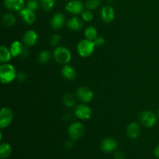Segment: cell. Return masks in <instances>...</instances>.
I'll return each mask as SVG.
<instances>
[{
	"label": "cell",
	"instance_id": "obj_1",
	"mask_svg": "<svg viewBox=\"0 0 159 159\" xmlns=\"http://www.w3.org/2000/svg\"><path fill=\"white\" fill-rule=\"evenodd\" d=\"M17 73L16 68L9 63L2 64L0 66V80L2 83H11L14 79H16Z\"/></svg>",
	"mask_w": 159,
	"mask_h": 159
},
{
	"label": "cell",
	"instance_id": "obj_2",
	"mask_svg": "<svg viewBox=\"0 0 159 159\" xmlns=\"http://www.w3.org/2000/svg\"><path fill=\"white\" fill-rule=\"evenodd\" d=\"M95 48H96V45L93 40L84 39L78 43L77 52L81 57H88L93 54Z\"/></svg>",
	"mask_w": 159,
	"mask_h": 159
},
{
	"label": "cell",
	"instance_id": "obj_3",
	"mask_svg": "<svg viewBox=\"0 0 159 159\" xmlns=\"http://www.w3.org/2000/svg\"><path fill=\"white\" fill-rule=\"evenodd\" d=\"M54 58L57 63L61 65H67L71 59V53L67 48L63 46L57 47L53 52Z\"/></svg>",
	"mask_w": 159,
	"mask_h": 159
},
{
	"label": "cell",
	"instance_id": "obj_4",
	"mask_svg": "<svg viewBox=\"0 0 159 159\" xmlns=\"http://www.w3.org/2000/svg\"><path fill=\"white\" fill-rule=\"evenodd\" d=\"M68 133L70 138L73 141L79 140L83 136L85 133V127L80 122H75L70 124L68 129Z\"/></svg>",
	"mask_w": 159,
	"mask_h": 159
},
{
	"label": "cell",
	"instance_id": "obj_5",
	"mask_svg": "<svg viewBox=\"0 0 159 159\" xmlns=\"http://www.w3.org/2000/svg\"><path fill=\"white\" fill-rule=\"evenodd\" d=\"M139 119L141 124L145 127L148 128L154 127L157 122L156 115L150 110H144L141 112L139 116Z\"/></svg>",
	"mask_w": 159,
	"mask_h": 159
},
{
	"label": "cell",
	"instance_id": "obj_6",
	"mask_svg": "<svg viewBox=\"0 0 159 159\" xmlns=\"http://www.w3.org/2000/svg\"><path fill=\"white\" fill-rule=\"evenodd\" d=\"M13 120V113L9 107H2L0 110V127L2 129L9 127Z\"/></svg>",
	"mask_w": 159,
	"mask_h": 159
},
{
	"label": "cell",
	"instance_id": "obj_7",
	"mask_svg": "<svg viewBox=\"0 0 159 159\" xmlns=\"http://www.w3.org/2000/svg\"><path fill=\"white\" fill-rule=\"evenodd\" d=\"M65 10L72 15H79L84 11V4L80 0H70L65 6Z\"/></svg>",
	"mask_w": 159,
	"mask_h": 159
},
{
	"label": "cell",
	"instance_id": "obj_8",
	"mask_svg": "<svg viewBox=\"0 0 159 159\" xmlns=\"http://www.w3.org/2000/svg\"><path fill=\"white\" fill-rule=\"evenodd\" d=\"M76 96L80 99L82 102L85 103L90 102L93 99L94 97V93L93 90L90 89L88 87H79L76 90Z\"/></svg>",
	"mask_w": 159,
	"mask_h": 159
},
{
	"label": "cell",
	"instance_id": "obj_9",
	"mask_svg": "<svg viewBox=\"0 0 159 159\" xmlns=\"http://www.w3.org/2000/svg\"><path fill=\"white\" fill-rule=\"evenodd\" d=\"M91 108L85 104L78 105L75 109V115L77 118L81 120H89L92 116Z\"/></svg>",
	"mask_w": 159,
	"mask_h": 159
},
{
	"label": "cell",
	"instance_id": "obj_10",
	"mask_svg": "<svg viewBox=\"0 0 159 159\" xmlns=\"http://www.w3.org/2000/svg\"><path fill=\"white\" fill-rule=\"evenodd\" d=\"M100 17L104 23H111L115 18L114 9L110 5L102 6L100 10Z\"/></svg>",
	"mask_w": 159,
	"mask_h": 159
},
{
	"label": "cell",
	"instance_id": "obj_11",
	"mask_svg": "<svg viewBox=\"0 0 159 159\" xmlns=\"http://www.w3.org/2000/svg\"><path fill=\"white\" fill-rule=\"evenodd\" d=\"M19 14L23 19V22L27 24L31 25L36 21V13L35 11L32 10L28 7H23L21 10L19 11Z\"/></svg>",
	"mask_w": 159,
	"mask_h": 159
},
{
	"label": "cell",
	"instance_id": "obj_12",
	"mask_svg": "<svg viewBox=\"0 0 159 159\" xmlns=\"http://www.w3.org/2000/svg\"><path fill=\"white\" fill-rule=\"evenodd\" d=\"M118 144L115 139L112 138H104L100 144L101 149L106 153H111L117 148Z\"/></svg>",
	"mask_w": 159,
	"mask_h": 159
},
{
	"label": "cell",
	"instance_id": "obj_13",
	"mask_svg": "<svg viewBox=\"0 0 159 159\" xmlns=\"http://www.w3.org/2000/svg\"><path fill=\"white\" fill-rule=\"evenodd\" d=\"M38 40V35L36 31L30 30L25 32L23 37V42L26 46L32 47L36 44Z\"/></svg>",
	"mask_w": 159,
	"mask_h": 159
},
{
	"label": "cell",
	"instance_id": "obj_14",
	"mask_svg": "<svg viewBox=\"0 0 159 159\" xmlns=\"http://www.w3.org/2000/svg\"><path fill=\"white\" fill-rule=\"evenodd\" d=\"M65 24V15L61 12H57L52 16L51 20V26L53 29L58 30L61 29Z\"/></svg>",
	"mask_w": 159,
	"mask_h": 159
},
{
	"label": "cell",
	"instance_id": "obj_15",
	"mask_svg": "<svg viewBox=\"0 0 159 159\" xmlns=\"http://www.w3.org/2000/svg\"><path fill=\"white\" fill-rule=\"evenodd\" d=\"M3 2L6 9L19 12L24 7L25 0H4Z\"/></svg>",
	"mask_w": 159,
	"mask_h": 159
},
{
	"label": "cell",
	"instance_id": "obj_16",
	"mask_svg": "<svg viewBox=\"0 0 159 159\" xmlns=\"http://www.w3.org/2000/svg\"><path fill=\"white\" fill-rule=\"evenodd\" d=\"M141 134V128L139 124L137 123H130L127 127V134L130 139H136L140 136Z\"/></svg>",
	"mask_w": 159,
	"mask_h": 159
},
{
	"label": "cell",
	"instance_id": "obj_17",
	"mask_svg": "<svg viewBox=\"0 0 159 159\" xmlns=\"http://www.w3.org/2000/svg\"><path fill=\"white\" fill-rule=\"evenodd\" d=\"M68 29L71 31H79L83 26V22L80 18L77 16L71 17V19L68 20V21L66 23Z\"/></svg>",
	"mask_w": 159,
	"mask_h": 159
},
{
	"label": "cell",
	"instance_id": "obj_18",
	"mask_svg": "<svg viewBox=\"0 0 159 159\" xmlns=\"http://www.w3.org/2000/svg\"><path fill=\"white\" fill-rule=\"evenodd\" d=\"M24 46H23V43L21 42L18 41V40H15V41L12 42L10 44L9 47V50L11 51V54H12V57H16L19 56H21L23 52V50H24Z\"/></svg>",
	"mask_w": 159,
	"mask_h": 159
},
{
	"label": "cell",
	"instance_id": "obj_19",
	"mask_svg": "<svg viewBox=\"0 0 159 159\" xmlns=\"http://www.w3.org/2000/svg\"><path fill=\"white\" fill-rule=\"evenodd\" d=\"M61 72L62 76L68 80H74L76 78V75H77L75 69L71 65H68V64L65 65Z\"/></svg>",
	"mask_w": 159,
	"mask_h": 159
},
{
	"label": "cell",
	"instance_id": "obj_20",
	"mask_svg": "<svg viewBox=\"0 0 159 159\" xmlns=\"http://www.w3.org/2000/svg\"><path fill=\"white\" fill-rule=\"evenodd\" d=\"M12 55L9 48H6L4 45L0 47V62L2 64L9 63V61L12 58Z\"/></svg>",
	"mask_w": 159,
	"mask_h": 159
},
{
	"label": "cell",
	"instance_id": "obj_21",
	"mask_svg": "<svg viewBox=\"0 0 159 159\" xmlns=\"http://www.w3.org/2000/svg\"><path fill=\"white\" fill-rule=\"evenodd\" d=\"M12 154V147L8 143H1L0 144V158L7 159Z\"/></svg>",
	"mask_w": 159,
	"mask_h": 159
},
{
	"label": "cell",
	"instance_id": "obj_22",
	"mask_svg": "<svg viewBox=\"0 0 159 159\" xmlns=\"http://www.w3.org/2000/svg\"><path fill=\"white\" fill-rule=\"evenodd\" d=\"M16 22V19L15 16L12 13L7 12L2 16V23L5 26L10 27V26H14Z\"/></svg>",
	"mask_w": 159,
	"mask_h": 159
},
{
	"label": "cell",
	"instance_id": "obj_23",
	"mask_svg": "<svg viewBox=\"0 0 159 159\" xmlns=\"http://www.w3.org/2000/svg\"><path fill=\"white\" fill-rule=\"evenodd\" d=\"M84 36H85V39H88V40H93V41L98 36L97 30H96V27L93 26H88L85 30V31H84Z\"/></svg>",
	"mask_w": 159,
	"mask_h": 159
},
{
	"label": "cell",
	"instance_id": "obj_24",
	"mask_svg": "<svg viewBox=\"0 0 159 159\" xmlns=\"http://www.w3.org/2000/svg\"><path fill=\"white\" fill-rule=\"evenodd\" d=\"M63 102L66 107H73L75 103V96L72 93H66L63 97Z\"/></svg>",
	"mask_w": 159,
	"mask_h": 159
},
{
	"label": "cell",
	"instance_id": "obj_25",
	"mask_svg": "<svg viewBox=\"0 0 159 159\" xmlns=\"http://www.w3.org/2000/svg\"><path fill=\"white\" fill-rule=\"evenodd\" d=\"M40 4L43 10L49 12L54 9L55 0H40Z\"/></svg>",
	"mask_w": 159,
	"mask_h": 159
},
{
	"label": "cell",
	"instance_id": "obj_26",
	"mask_svg": "<svg viewBox=\"0 0 159 159\" xmlns=\"http://www.w3.org/2000/svg\"><path fill=\"white\" fill-rule=\"evenodd\" d=\"M100 5V0H86L85 3V6L87 9L94 10L96 9Z\"/></svg>",
	"mask_w": 159,
	"mask_h": 159
},
{
	"label": "cell",
	"instance_id": "obj_27",
	"mask_svg": "<svg viewBox=\"0 0 159 159\" xmlns=\"http://www.w3.org/2000/svg\"><path fill=\"white\" fill-rule=\"evenodd\" d=\"M51 58V54L48 51H42L39 54L38 61L40 64H45Z\"/></svg>",
	"mask_w": 159,
	"mask_h": 159
},
{
	"label": "cell",
	"instance_id": "obj_28",
	"mask_svg": "<svg viewBox=\"0 0 159 159\" xmlns=\"http://www.w3.org/2000/svg\"><path fill=\"white\" fill-rule=\"evenodd\" d=\"M81 15H82V20L85 22H91L94 18V15H93V12L89 9L84 10Z\"/></svg>",
	"mask_w": 159,
	"mask_h": 159
},
{
	"label": "cell",
	"instance_id": "obj_29",
	"mask_svg": "<svg viewBox=\"0 0 159 159\" xmlns=\"http://www.w3.org/2000/svg\"><path fill=\"white\" fill-rule=\"evenodd\" d=\"M26 7L30 8L32 10L36 11L39 8V2L37 0H28L26 2Z\"/></svg>",
	"mask_w": 159,
	"mask_h": 159
},
{
	"label": "cell",
	"instance_id": "obj_30",
	"mask_svg": "<svg viewBox=\"0 0 159 159\" xmlns=\"http://www.w3.org/2000/svg\"><path fill=\"white\" fill-rule=\"evenodd\" d=\"M61 40V37L59 34H56L52 35V37H51V43L53 46H56L58 43H60Z\"/></svg>",
	"mask_w": 159,
	"mask_h": 159
},
{
	"label": "cell",
	"instance_id": "obj_31",
	"mask_svg": "<svg viewBox=\"0 0 159 159\" xmlns=\"http://www.w3.org/2000/svg\"><path fill=\"white\" fill-rule=\"evenodd\" d=\"M93 42H94L96 47H102L105 44L106 41L105 39L102 37H97L94 40H93Z\"/></svg>",
	"mask_w": 159,
	"mask_h": 159
},
{
	"label": "cell",
	"instance_id": "obj_32",
	"mask_svg": "<svg viewBox=\"0 0 159 159\" xmlns=\"http://www.w3.org/2000/svg\"><path fill=\"white\" fill-rule=\"evenodd\" d=\"M16 79H18V81H20L21 82H25L26 80V75L23 71H20V72L17 73Z\"/></svg>",
	"mask_w": 159,
	"mask_h": 159
},
{
	"label": "cell",
	"instance_id": "obj_33",
	"mask_svg": "<svg viewBox=\"0 0 159 159\" xmlns=\"http://www.w3.org/2000/svg\"><path fill=\"white\" fill-rule=\"evenodd\" d=\"M114 159H125V155L121 152H116L113 155Z\"/></svg>",
	"mask_w": 159,
	"mask_h": 159
},
{
	"label": "cell",
	"instance_id": "obj_34",
	"mask_svg": "<svg viewBox=\"0 0 159 159\" xmlns=\"http://www.w3.org/2000/svg\"><path fill=\"white\" fill-rule=\"evenodd\" d=\"M65 148L67 149H71V148L74 146V142H73V140L72 141H67L65 144Z\"/></svg>",
	"mask_w": 159,
	"mask_h": 159
},
{
	"label": "cell",
	"instance_id": "obj_35",
	"mask_svg": "<svg viewBox=\"0 0 159 159\" xmlns=\"http://www.w3.org/2000/svg\"><path fill=\"white\" fill-rule=\"evenodd\" d=\"M154 153H155V156H156L158 158H159V144H158V145L156 146V148H155Z\"/></svg>",
	"mask_w": 159,
	"mask_h": 159
},
{
	"label": "cell",
	"instance_id": "obj_36",
	"mask_svg": "<svg viewBox=\"0 0 159 159\" xmlns=\"http://www.w3.org/2000/svg\"><path fill=\"white\" fill-rule=\"evenodd\" d=\"M113 1H114V0H107V2H108L109 3H112V2H113Z\"/></svg>",
	"mask_w": 159,
	"mask_h": 159
},
{
	"label": "cell",
	"instance_id": "obj_37",
	"mask_svg": "<svg viewBox=\"0 0 159 159\" xmlns=\"http://www.w3.org/2000/svg\"><path fill=\"white\" fill-rule=\"evenodd\" d=\"M158 116H159V109H158Z\"/></svg>",
	"mask_w": 159,
	"mask_h": 159
}]
</instances>
